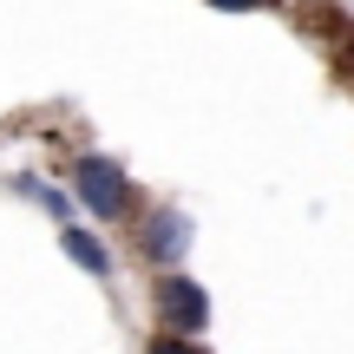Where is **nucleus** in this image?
Instances as JSON below:
<instances>
[{"label":"nucleus","instance_id":"nucleus-3","mask_svg":"<svg viewBox=\"0 0 354 354\" xmlns=\"http://www.w3.org/2000/svg\"><path fill=\"white\" fill-rule=\"evenodd\" d=\"M151 322H158V335H197L203 342V328H210V289L190 282L184 269L151 276Z\"/></svg>","mask_w":354,"mask_h":354},{"label":"nucleus","instance_id":"nucleus-4","mask_svg":"<svg viewBox=\"0 0 354 354\" xmlns=\"http://www.w3.org/2000/svg\"><path fill=\"white\" fill-rule=\"evenodd\" d=\"M59 250L73 256L86 276H112V250H105V236H99V223H59Z\"/></svg>","mask_w":354,"mask_h":354},{"label":"nucleus","instance_id":"nucleus-1","mask_svg":"<svg viewBox=\"0 0 354 354\" xmlns=\"http://www.w3.org/2000/svg\"><path fill=\"white\" fill-rule=\"evenodd\" d=\"M73 203L92 216V223H131V216L145 210V197H138V184L125 177V165L118 158H105V151H79L73 158Z\"/></svg>","mask_w":354,"mask_h":354},{"label":"nucleus","instance_id":"nucleus-5","mask_svg":"<svg viewBox=\"0 0 354 354\" xmlns=\"http://www.w3.org/2000/svg\"><path fill=\"white\" fill-rule=\"evenodd\" d=\"M308 20H315L322 46H328V59H335V73H342V79H354V20H348L342 7H315Z\"/></svg>","mask_w":354,"mask_h":354},{"label":"nucleus","instance_id":"nucleus-6","mask_svg":"<svg viewBox=\"0 0 354 354\" xmlns=\"http://www.w3.org/2000/svg\"><path fill=\"white\" fill-rule=\"evenodd\" d=\"M20 190H33V203H39L46 216H53V223H79V216H73V197H66V190L39 184V177H20Z\"/></svg>","mask_w":354,"mask_h":354},{"label":"nucleus","instance_id":"nucleus-2","mask_svg":"<svg viewBox=\"0 0 354 354\" xmlns=\"http://www.w3.org/2000/svg\"><path fill=\"white\" fill-rule=\"evenodd\" d=\"M131 250H138L145 269H184V256L197 250V223H190V210H177V203H151V210L131 216Z\"/></svg>","mask_w":354,"mask_h":354},{"label":"nucleus","instance_id":"nucleus-7","mask_svg":"<svg viewBox=\"0 0 354 354\" xmlns=\"http://www.w3.org/2000/svg\"><path fill=\"white\" fill-rule=\"evenodd\" d=\"M145 354H210V348H203L197 335H158V328H151V342H145Z\"/></svg>","mask_w":354,"mask_h":354},{"label":"nucleus","instance_id":"nucleus-8","mask_svg":"<svg viewBox=\"0 0 354 354\" xmlns=\"http://www.w3.org/2000/svg\"><path fill=\"white\" fill-rule=\"evenodd\" d=\"M203 7H216V13H256V7H269V0H203Z\"/></svg>","mask_w":354,"mask_h":354}]
</instances>
